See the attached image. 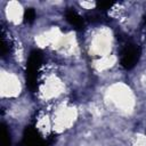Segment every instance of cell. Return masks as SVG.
Wrapping results in <instances>:
<instances>
[{
  "instance_id": "obj_1",
  "label": "cell",
  "mask_w": 146,
  "mask_h": 146,
  "mask_svg": "<svg viewBox=\"0 0 146 146\" xmlns=\"http://www.w3.org/2000/svg\"><path fill=\"white\" fill-rule=\"evenodd\" d=\"M139 50L133 46H127L121 55V64L125 68H131L138 60Z\"/></svg>"
},
{
  "instance_id": "obj_2",
  "label": "cell",
  "mask_w": 146,
  "mask_h": 146,
  "mask_svg": "<svg viewBox=\"0 0 146 146\" xmlns=\"http://www.w3.org/2000/svg\"><path fill=\"white\" fill-rule=\"evenodd\" d=\"M66 18H67V21L72 24V25H74V26H81L82 25V19H81V17L75 13V11H68L67 14H66Z\"/></svg>"
}]
</instances>
